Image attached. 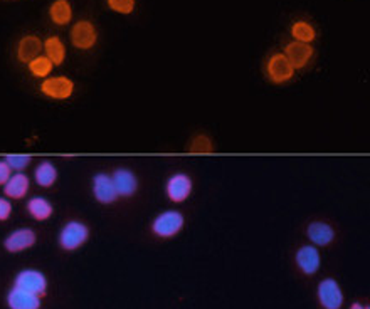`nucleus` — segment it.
<instances>
[{"label":"nucleus","mask_w":370,"mask_h":309,"mask_svg":"<svg viewBox=\"0 0 370 309\" xmlns=\"http://www.w3.org/2000/svg\"><path fill=\"white\" fill-rule=\"evenodd\" d=\"M7 306L9 309H41L42 298L34 294V292L24 291L21 288L12 286L10 291L7 292Z\"/></svg>","instance_id":"obj_15"},{"label":"nucleus","mask_w":370,"mask_h":309,"mask_svg":"<svg viewBox=\"0 0 370 309\" xmlns=\"http://www.w3.org/2000/svg\"><path fill=\"white\" fill-rule=\"evenodd\" d=\"M185 225V217L180 210H164L152 222V232L160 239H172Z\"/></svg>","instance_id":"obj_2"},{"label":"nucleus","mask_w":370,"mask_h":309,"mask_svg":"<svg viewBox=\"0 0 370 309\" xmlns=\"http://www.w3.org/2000/svg\"><path fill=\"white\" fill-rule=\"evenodd\" d=\"M294 67L283 53H274L267 59L266 74L273 85H286L294 78Z\"/></svg>","instance_id":"obj_7"},{"label":"nucleus","mask_w":370,"mask_h":309,"mask_svg":"<svg viewBox=\"0 0 370 309\" xmlns=\"http://www.w3.org/2000/svg\"><path fill=\"white\" fill-rule=\"evenodd\" d=\"M3 160L9 164L12 172H24L30 165V157L27 154H7Z\"/></svg>","instance_id":"obj_26"},{"label":"nucleus","mask_w":370,"mask_h":309,"mask_svg":"<svg viewBox=\"0 0 370 309\" xmlns=\"http://www.w3.org/2000/svg\"><path fill=\"white\" fill-rule=\"evenodd\" d=\"M44 51V42L41 41V37L34 34H27L19 41L17 44V59L22 64H29L33 59L41 55Z\"/></svg>","instance_id":"obj_17"},{"label":"nucleus","mask_w":370,"mask_h":309,"mask_svg":"<svg viewBox=\"0 0 370 309\" xmlns=\"http://www.w3.org/2000/svg\"><path fill=\"white\" fill-rule=\"evenodd\" d=\"M192 190H194V182L192 178L184 172H177L170 175L165 182V193H167L168 200L174 204H184L191 199Z\"/></svg>","instance_id":"obj_5"},{"label":"nucleus","mask_w":370,"mask_h":309,"mask_svg":"<svg viewBox=\"0 0 370 309\" xmlns=\"http://www.w3.org/2000/svg\"><path fill=\"white\" fill-rule=\"evenodd\" d=\"M112 180L115 184L116 193L120 199H130V197H133L139 192V177L130 168H125V166L116 168L112 173Z\"/></svg>","instance_id":"obj_12"},{"label":"nucleus","mask_w":370,"mask_h":309,"mask_svg":"<svg viewBox=\"0 0 370 309\" xmlns=\"http://www.w3.org/2000/svg\"><path fill=\"white\" fill-rule=\"evenodd\" d=\"M39 89H41V94H44L49 100L68 101L69 98H73L76 85L68 76H49L42 79Z\"/></svg>","instance_id":"obj_3"},{"label":"nucleus","mask_w":370,"mask_h":309,"mask_svg":"<svg viewBox=\"0 0 370 309\" xmlns=\"http://www.w3.org/2000/svg\"><path fill=\"white\" fill-rule=\"evenodd\" d=\"M306 237L310 239L315 247H326L335 240L337 232L328 222L324 220H313L310 222L308 227H306Z\"/></svg>","instance_id":"obj_13"},{"label":"nucleus","mask_w":370,"mask_h":309,"mask_svg":"<svg viewBox=\"0 0 370 309\" xmlns=\"http://www.w3.org/2000/svg\"><path fill=\"white\" fill-rule=\"evenodd\" d=\"M350 309H370V308L369 306H364V304L357 301V303H353L352 306H350Z\"/></svg>","instance_id":"obj_29"},{"label":"nucleus","mask_w":370,"mask_h":309,"mask_svg":"<svg viewBox=\"0 0 370 309\" xmlns=\"http://www.w3.org/2000/svg\"><path fill=\"white\" fill-rule=\"evenodd\" d=\"M30 190V178L24 172H14L3 185V195L10 200H22Z\"/></svg>","instance_id":"obj_16"},{"label":"nucleus","mask_w":370,"mask_h":309,"mask_svg":"<svg viewBox=\"0 0 370 309\" xmlns=\"http://www.w3.org/2000/svg\"><path fill=\"white\" fill-rule=\"evenodd\" d=\"M14 207H12V202L7 197H0V222H6L10 219Z\"/></svg>","instance_id":"obj_27"},{"label":"nucleus","mask_w":370,"mask_h":309,"mask_svg":"<svg viewBox=\"0 0 370 309\" xmlns=\"http://www.w3.org/2000/svg\"><path fill=\"white\" fill-rule=\"evenodd\" d=\"M317 298L324 309H342L345 301L344 291L333 277H325L318 283Z\"/></svg>","instance_id":"obj_4"},{"label":"nucleus","mask_w":370,"mask_h":309,"mask_svg":"<svg viewBox=\"0 0 370 309\" xmlns=\"http://www.w3.org/2000/svg\"><path fill=\"white\" fill-rule=\"evenodd\" d=\"M108 7L113 12L121 15H130L133 10H135L136 0H106Z\"/></svg>","instance_id":"obj_25"},{"label":"nucleus","mask_w":370,"mask_h":309,"mask_svg":"<svg viewBox=\"0 0 370 309\" xmlns=\"http://www.w3.org/2000/svg\"><path fill=\"white\" fill-rule=\"evenodd\" d=\"M14 286L21 288L24 291L34 292V294L41 296L44 298L47 294V277L44 272L37 271V269H22V271L17 272L14 279Z\"/></svg>","instance_id":"obj_6"},{"label":"nucleus","mask_w":370,"mask_h":309,"mask_svg":"<svg viewBox=\"0 0 370 309\" xmlns=\"http://www.w3.org/2000/svg\"><path fill=\"white\" fill-rule=\"evenodd\" d=\"M37 242V233L29 227H21L12 231L3 240V249L9 254H19V252L29 251Z\"/></svg>","instance_id":"obj_9"},{"label":"nucleus","mask_w":370,"mask_h":309,"mask_svg":"<svg viewBox=\"0 0 370 309\" xmlns=\"http://www.w3.org/2000/svg\"><path fill=\"white\" fill-rule=\"evenodd\" d=\"M34 180L41 188H51L58 182V168L51 160H42L35 166Z\"/></svg>","instance_id":"obj_19"},{"label":"nucleus","mask_w":370,"mask_h":309,"mask_svg":"<svg viewBox=\"0 0 370 309\" xmlns=\"http://www.w3.org/2000/svg\"><path fill=\"white\" fill-rule=\"evenodd\" d=\"M313 47L312 44H305V42H298V41H291L285 47V54L286 59L291 62V66L294 67V71L298 69H305L306 66L310 64L313 58Z\"/></svg>","instance_id":"obj_14"},{"label":"nucleus","mask_w":370,"mask_h":309,"mask_svg":"<svg viewBox=\"0 0 370 309\" xmlns=\"http://www.w3.org/2000/svg\"><path fill=\"white\" fill-rule=\"evenodd\" d=\"M26 210L27 213L37 222H46L54 215V205L51 204L49 199L41 195L30 197V199L27 200Z\"/></svg>","instance_id":"obj_18"},{"label":"nucleus","mask_w":370,"mask_h":309,"mask_svg":"<svg viewBox=\"0 0 370 309\" xmlns=\"http://www.w3.org/2000/svg\"><path fill=\"white\" fill-rule=\"evenodd\" d=\"M27 67H29V73L33 74L34 78L46 79V78H49L51 73H53L54 64L46 58L44 54H41V55H37L35 59H33V61L27 64Z\"/></svg>","instance_id":"obj_23"},{"label":"nucleus","mask_w":370,"mask_h":309,"mask_svg":"<svg viewBox=\"0 0 370 309\" xmlns=\"http://www.w3.org/2000/svg\"><path fill=\"white\" fill-rule=\"evenodd\" d=\"M44 55L54 66H62L66 61V46L58 35H51L44 41Z\"/></svg>","instance_id":"obj_20"},{"label":"nucleus","mask_w":370,"mask_h":309,"mask_svg":"<svg viewBox=\"0 0 370 309\" xmlns=\"http://www.w3.org/2000/svg\"><path fill=\"white\" fill-rule=\"evenodd\" d=\"M91 192L96 202H100V204H103V205H112L120 199L116 193L115 184H113V180H112V175H108V173H103V172L96 173V175L93 177Z\"/></svg>","instance_id":"obj_10"},{"label":"nucleus","mask_w":370,"mask_h":309,"mask_svg":"<svg viewBox=\"0 0 370 309\" xmlns=\"http://www.w3.org/2000/svg\"><path fill=\"white\" fill-rule=\"evenodd\" d=\"M291 35H293V41L312 44L315 37H317V30H315V27L310 22L298 21L291 26Z\"/></svg>","instance_id":"obj_22"},{"label":"nucleus","mask_w":370,"mask_h":309,"mask_svg":"<svg viewBox=\"0 0 370 309\" xmlns=\"http://www.w3.org/2000/svg\"><path fill=\"white\" fill-rule=\"evenodd\" d=\"M49 17L56 26H68L73 19V7L69 0H54L49 7Z\"/></svg>","instance_id":"obj_21"},{"label":"nucleus","mask_w":370,"mask_h":309,"mask_svg":"<svg viewBox=\"0 0 370 309\" xmlns=\"http://www.w3.org/2000/svg\"><path fill=\"white\" fill-rule=\"evenodd\" d=\"M71 44L80 51H89L98 42V29L91 21H78L71 27Z\"/></svg>","instance_id":"obj_8"},{"label":"nucleus","mask_w":370,"mask_h":309,"mask_svg":"<svg viewBox=\"0 0 370 309\" xmlns=\"http://www.w3.org/2000/svg\"><path fill=\"white\" fill-rule=\"evenodd\" d=\"M89 239V227L81 220H69L62 225L61 232H59V245L62 251L74 252L82 247Z\"/></svg>","instance_id":"obj_1"},{"label":"nucleus","mask_w":370,"mask_h":309,"mask_svg":"<svg viewBox=\"0 0 370 309\" xmlns=\"http://www.w3.org/2000/svg\"><path fill=\"white\" fill-rule=\"evenodd\" d=\"M188 152L192 153H212L214 152V145H212V140L206 134H199L188 145Z\"/></svg>","instance_id":"obj_24"},{"label":"nucleus","mask_w":370,"mask_h":309,"mask_svg":"<svg viewBox=\"0 0 370 309\" xmlns=\"http://www.w3.org/2000/svg\"><path fill=\"white\" fill-rule=\"evenodd\" d=\"M294 263L305 276H315L321 267V254L313 244L301 245L294 254Z\"/></svg>","instance_id":"obj_11"},{"label":"nucleus","mask_w":370,"mask_h":309,"mask_svg":"<svg viewBox=\"0 0 370 309\" xmlns=\"http://www.w3.org/2000/svg\"><path fill=\"white\" fill-rule=\"evenodd\" d=\"M12 168L9 166L3 158H0V187H3V185L7 184V180H9L10 175H12Z\"/></svg>","instance_id":"obj_28"}]
</instances>
